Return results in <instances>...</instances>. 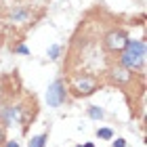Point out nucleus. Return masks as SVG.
<instances>
[{
    "mask_svg": "<svg viewBox=\"0 0 147 147\" xmlns=\"http://www.w3.org/2000/svg\"><path fill=\"white\" fill-rule=\"evenodd\" d=\"M101 86H103V82L97 76H92V74H76V76H71V80H69L67 90L71 92L74 97L84 99V97L95 95Z\"/></svg>",
    "mask_w": 147,
    "mask_h": 147,
    "instance_id": "2",
    "label": "nucleus"
},
{
    "mask_svg": "<svg viewBox=\"0 0 147 147\" xmlns=\"http://www.w3.org/2000/svg\"><path fill=\"white\" fill-rule=\"evenodd\" d=\"M67 95H69L67 84L63 82V78H57V80L51 82L49 90H46V103H49V107L57 109V107H61V105L67 101Z\"/></svg>",
    "mask_w": 147,
    "mask_h": 147,
    "instance_id": "5",
    "label": "nucleus"
},
{
    "mask_svg": "<svg viewBox=\"0 0 147 147\" xmlns=\"http://www.w3.org/2000/svg\"><path fill=\"white\" fill-rule=\"evenodd\" d=\"M46 141H49V130H44V132H40V135L32 137L30 143H28V147H44Z\"/></svg>",
    "mask_w": 147,
    "mask_h": 147,
    "instance_id": "9",
    "label": "nucleus"
},
{
    "mask_svg": "<svg viewBox=\"0 0 147 147\" xmlns=\"http://www.w3.org/2000/svg\"><path fill=\"white\" fill-rule=\"evenodd\" d=\"M4 147H19V143H17V141H6Z\"/></svg>",
    "mask_w": 147,
    "mask_h": 147,
    "instance_id": "15",
    "label": "nucleus"
},
{
    "mask_svg": "<svg viewBox=\"0 0 147 147\" xmlns=\"http://www.w3.org/2000/svg\"><path fill=\"white\" fill-rule=\"evenodd\" d=\"M30 118H34V113L28 111L25 103H9V105L0 107V124H2V128L25 124V122H30Z\"/></svg>",
    "mask_w": 147,
    "mask_h": 147,
    "instance_id": "3",
    "label": "nucleus"
},
{
    "mask_svg": "<svg viewBox=\"0 0 147 147\" xmlns=\"http://www.w3.org/2000/svg\"><path fill=\"white\" fill-rule=\"evenodd\" d=\"M118 65H122L130 74H141L143 65H145V42L143 40H128L124 51L118 57Z\"/></svg>",
    "mask_w": 147,
    "mask_h": 147,
    "instance_id": "1",
    "label": "nucleus"
},
{
    "mask_svg": "<svg viewBox=\"0 0 147 147\" xmlns=\"http://www.w3.org/2000/svg\"><path fill=\"white\" fill-rule=\"evenodd\" d=\"M107 80L111 84H116V86H128L130 82H132V74L128 71V69H124L122 65H111V67L107 69Z\"/></svg>",
    "mask_w": 147,
    "mask_h": 147,
    "instance_id": "6",
    "label": "nucleus"
},
{
    "mask_svg": "<svg viewBox=\"0 0 147 147\" xmlns=\"http://www.w3.org/2000/svg\"><path fill=\"white\" fill-rule=\"evenodd\" d=\"M128 40H130L128 34H126L122 28H111L109 32H105V36H103V49L107 51L109 55H120Z\"/></svg>",
    "mask_w": 147,
    "mask_h": 147,
    "instance_id": "4",
    "label": "nucleus"
},
{
    "mask_svg": "<svg viewBox=\"0 0 147 147\" xmlns=\"http://www.w3.org/2000/svg\"><path fill=\"white\" fill-rule=\"evenodd\" d=\"M111 147H126V139H116L111 143Z\"/></svg>",
    "mask_w": 147,
    "mask_h": 147,
    "instance_id": "13",
    "label": "nucleus"
},
{
    "mask_svg": "<svg viewBox=\"0 0 147 147\" xmlns=\"http://www.w3.org/2000/svg\"><path fill=\"white\" fill-rule=\"evenodd\" d=\"M82 147H95V143H84Z\"/></svg>",
    "mask_w": 147,
    "mask_h": 147,
    "instance_id": "16",
    "label": "nucleus"
},
{
    "mask_svg": "<svg viewBox=\"0 0 147 147\" xmlns=\"http://www.w3.org/2000/svg\"><path fill=\"white\" fill-rule=\"evenodd\" d=\"M6 143V135H4V128L0 126V145H4Z\"/></svg>",
    "mask_w": 147,
    "mask_h": 147,
    "instance_id": "14",
    "label": "nucleus"
},
{
    "mask_svg": "<svg viewBox=\"0 0 147 147\" xmlns=\"http://www.w3.org/2000/svg\"><path fill=\"white\" fill-rule=\"evenodd\" d=\"M76 147H82V145H76Z\"/></svg>",
    "mask_w": 147,
    "mask_h": 147,
    "instance_id": "17",
    "label": "nucleus"
},
{
    "mask_svg": "<svg viewBox=\"0 0 147 147\" xmlns=\"http://www.w3.org/2000/svg\"><path fill=\"white\" fill-rule=\"evenodd\" d=\"M61 44H51L49 46V51H46V55H49V59H51V61H57V59L59 57H61Z\"/></svg>",
    "mask_w": 147,
    "mask_h": 147,
    "instance_id": "10",
    "label": "nucleus"
},
{
    "mask_svg": "<svg viewBox=\"0 0 147 147\" xmlns=\"http://www.w3.org/2000/svg\"><path fill=\"white\" fill-rule=\"evenodd\" d=\"M32 17V11L28 6H13L9 11V21L11 23H25Z\"/></svg>",
    "mask_w": 147,
    "mask_h": 147,
    "instance_id": "7",
    "label": "nucleus"
},
{
    "mask_svg": "<svg viewBox=\"0 0 147 147\" xmlns=\"http://www.w3.org/2000/svg\"><path fill=\"white\" fill-rule=\"evenodd\" d=\"M86 116H88L90 120H105V109L103 107H99V105H90L88 109H86Z\"/></svg>",
    "mask_w": 147,
    "mask_h": 147,
    "instance_id": "8",
    "label": "nucleus"
},
{
    "mask_svg": "<svg viewBox=\"0 0 147 147\" xmlns=\"http://www.w3.org/2000/svg\"><path fill=\"white\" fill-rule=\"evenodd\" d=\"M13 53L15 55H30V49L25 44H17V46H13Z\"/></svg>",
    "mask_w": 147,
    "mask_h": 147,
    "instance_id": "12",
    "label": "nucleus"
},
{
    "mask_svg": "<svg viewBox=\"0 0 147 147\" xmlns=\"http://www.w3.org/2000/svg\"><path fill=\"white\" fill-rule=\"evenodd\" d=\"M97 139H101V141H111L113 139V130L111 128H97Z\"/></svg>",
    "mask_w": 147,
    "mask_h": 147,
    "instance_id": "11",
    "label": "nucleus"
}]
</instances>
